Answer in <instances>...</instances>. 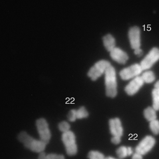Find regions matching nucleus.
Listing matches in <instances>:
<instances>
[{"label":"nucleus","instance_id":"b1692460","mask_svg":"<svg viewBox=\"0 0 159 159\" xmlns=\"http://www.w3.org/2000/svg\"><path fill=\"white\" fill-rule=\"evenodd\" d=\"M111 141L115 144H118L121 142V137L117 136H113L111 138Z\"/></svg>","mask_w":159,"mask_h":159},{"label":"nucleus","instance_id":"cd10ccee","mask_svg":"<svg viewBox=\"0 0 159 159\" xmlns=\"http://www.w3.org/2000/svg\"><path fill=\"white\" fill-rule=\"evenodd\" d=\"M154 89L159 90V80L157 81L154 84Z\"/></svg>","mask_w":159,"mask_h":159},{"label":"nucleus","instance_id":"dca6fc26","mask_svg":"<svg viewBox=\"0 0 159 159\" xmlns=\"http://www.w3.org/2000/svg\"><path fill=\"white\" fill-rule=\"evenodd\" d=\"M145 71L141 75L144 82L147 84H151L153 82L156 78L154 73L149 70Z\"/></svg>","mask_w":159,"mask_h":159},{"label":"nucleus","instance_id":"aec40b11","mask_svg":"<svg viewBox=\"0 0 159 159\" xmlns=\"http://www.w3.org/2000/svg\"><path fill=\"white\" fill-rule=\"evenodd\" d=\"M89 159H105L104 155L101 152L97 151H91L88 154Z\"/></svg>","mask_w":159,"mask_h":159},{"label":"nucleus","instance_id":"a211bd4d","mask_svg":"<svg viewBox=\"0 0 159 159\" xmlns=\"http://www.w3.org/2000/svg\"><path fill=\"white\" fill-rule=\"evenodd\" d=\"M149 128L152 132L155 135L159 134V121L157 119L150 122Z\"/></svg>","mask_w":159,"mask_h":159},{"label":"nucleus","instance_id":"f3484780","mask_svg":"<svg viewBox=\"0 0 159 159\" xmlns=\"http://www.w3.org/2000/svg\"><path fill=\"white\" fill-rule=\"evenodd\" d=\"M152 107L157 111H159V90L154 88L152 92Z\"/></svg>","mask_w":159,"mask_h":159},{"label":"nucleus","instance_id":"6ab92c4d","mask_svg":"<svg viewBox=\"0 0 159 159\" xmlns=\"http://www.w3.org/2000/svg\"><path fill=\"white\" fill-rule=\"evenodd\" d=\"M77 118L81 119L87 118L89 113L86 109L84 107H81L77 110H76Z\"/></svg>","mask_w":159,"mask_h":159},{"label":"nucleus","instance_id":"20e7f679","mask_svg":"<svg viewBox=\"0 0 159 159\" xmlns=\"http://www.w3.org/2000/svg\"><path fill=\"white\" fill-rule=\"evenodd\" d=\"M111 65L110 63L105 60H100L92 66L89 70L88 75L93 81L96 80L104 74L107 69Z\"/></svg>","mask_w":159,"mask_h":159},{"label":"nucleus","instance_id":"c85d7f7f","mask_svg":"<svg viewBox=\"0 0 159 159\" xmlns=\"http://www.w3.org/2000/svg\"><path fill=\"white\" fill-rule=\"evenodd\" d=\"M105 159H118L112 157H105Z\"/></svg>","mask_w":159,"mask_h":159},{"label":"nucleus","instance_id":"4be33fe9","mask_svg":"<svg viewBox=\"0 0 159 159\" xmlns=\"http://www.w3.org/2000/svg\"><path fill=\"white\" fill-rule=\"evenodd\" d=\"M67 118L68 120L70 122L75 121L77 119L76 110L73 109L70 110L68 113Z\"/></svg>","mask_w":159,"mask_h":159},{"label":"nucleus","instance_id":"39448f33","mask_svg":"<svg viewBox=\"0 0 159 159\" xmlns=\"http://www.w3.org/2000/svg\"><path fill=\"white\" fill-rule=\"evenodd\" d=\"M159 60V48H152L141 61L140 64L143 70H149Z\"/></svg>","mask_w":159,"mask_h":159},{"label":"nucleus","instance_id":"4468645a","mask_svg":"<svg viewBox=\"0 0 159 159\" xmlns=\"http://www.w3.org/2000/svg\"><path fill=\"white\" fill-rule=\"evenodd\" d=\"M103 42L105 48L109 52L116 47L115 40L111 34H108L103 36Z\"/></svg>","mask_w":159,"mask_h":159},{"label":"nucleus","instance_id":"2eb2a0df","mask_svg":"<svg viewBox=\"0 0 159 159\" xmlns=\"http://www.w3.org/2000/svg\"><path fill=\"white\" fill-rule=\"evenodd\" d=\"M157 111L152 107H149L143 111V115L146 119L149 122L157 119Z\"/></svg>","mask_w":159,"mask_h":159},{"label":"nucleus","instance_id":"6e6552de","mask_svg":"<svg viewBox=\"0 0 159 159\" xmlns=\"http://www.w3.org/2000/svg\"><path fill=\"white\" fill-rule=\"evenodd\" d=\"M155 142V140L153 137L147 136L135 148V152L142 155H145L152 150Z\"/></svg>","mask_w":159,"mask_h":159},{"label":"nucleus","instance_id":"5701e85b","mask_svg":"<svg viewBox=\"0 0 159 159\" xmlns=\"http://www.w3.org/2000/svg\"><path fill=\"white\" fill-rule=\"evenodd\" d=\"M46 159H65V158L62 155L51 153L47 155Z\"/></svg>","mask_w":159,"mask_h":159},{"label":"nucleus","instance_id":"f257e3e1","mask_svg":"<svg viewBox=\"0 0 159 159\" xmlns=\"http://www.w3.org/2000/svg\"><path fill=\"white\" fill-rule=\"evenodd\" d=\"M18 138L26 148L36 153L44 151L47 144L40 139H34L25 132H20Z\"/></svg>","mask_w":159,"mask_h":159},{"label":"nucleus","instance_id":"412c9836","mask_svg":"<svg viewBox=\"0 0 159 159\" xmlns=\"http://www.w3.org/2000/svg\"><path fill=\"white\" fill-rule=\"evenodd\" d=\"M58 128L59 130L63 133L70 130V125L67 122L63 121L59 123Z\"/></svg>","mask_w":159,"mask_h":159},{"label":"nucleus","instance_id":"ddd939ff","mask_svg":"<svg viewBox=\"0 0 159 159\" xmlns=\"http://www.w3.org/2000/svg\"><path fill=\"white\" fill-rule=\"evenodd\" d=\"M116 153L119 158L123 159L132 155L134 153V151L132 148L130 147L121 146L117 149Z\"/></svg>","mask_w":159,"mask_h":159},{"label":"nucleus","instance_id":"f03ea898","mask_svg":"<svg viewBox=\"0 0 159 159\" xmlns=\"http://www.w3.org/2000/svg\"><path fill=\"white\" fill-rule=\"evenodd\" d=\"M104 75L106 95L109 97L114 98L117 94L116 74L114 68L110 65Z\"/></svg>","mask_w":159,"mask_h":159},{"label":"nucleus","instance_id":"423d86ee","mask_svg":"<svg viewBox=\"0 0 159 159\" xmlns=\"http://www.w3.org/2000/svg\"><path fill=\"white\" fill-rule=\"evenodd\" d=\"M143 70L140 64L135 63L122 69L119 74L121 79L127 80L140 76Z\"/></svg>","mask_w":159,"mask_h":159},{"label":"nucleus","instance_id":"7ed1b4c3","mask_svg":"<svg viewBox=\"0 0 159 159\" xmlns=\"http://www.w3.org/2000/svg\"><path fill=\"white\" fill-rule=\"evenodd\" d=\"M61 139L67 154L69 156L75 155L77 151V147L73 132L69 130L63 133Z\"/></svg>","mask_w":159,"mask_h":159},{"label":"nucleus","instance_id":"0eeeda50","mask_svg":"<svg viewBox=\"0 0 159 159\" xmlns=\"http://www.w3.org/2000/svg\"><path fill=\"white\" fill-rule=\"evenodd\" d=\"M36 125L40 139L47 144L51 134L47 121L43 118H40L36 120Z\"/></svg>","mask_w":159,"mask_h":159},{"label":"nucleus","instance_id":"9d476101","mask_svg":"<svg viewBox=\"0 0 159 159\" xmlns=\"http://www.w3.org/2000/svg\"><path fill=\"white\" fill-rule=\"evenodd\" d=\"M128 35L131 47L134 50L141 46L140 30L139 27L134 26L129 30Z\"/></svg>","mask_w":159,"mask_h":159},{"label":"nucleus","instance_id":"bb28decb","mask_svg":"<svg viewBox=\"0 0 159 159\" xmlns=\"http://www.w3.org/2000/svg\"><path fill=\"white\" fill-rule=\"evenodd\" d=\"M47 154L44 152L43 151L39 153L38 159H46Z\"/></svg>","mask_w":159,"mask_h":159},{"label":"nucleus","instance_id":"9b49d317","mask_svg":"<svg viewBox=\"0 0 159 159\" xmlns=\"http://www.w3.org/2000/svg\"><path fill=\"white\" fill-rule=\"evenodd\" d=\"M109 129L113 136L121 137L123 134V129L120 120L118 118L110 119L109 122Z\"/></svg>","mask_w":159,"mask_h":159},{"label":"nucleus","instance_id":"a878e982","mask_svg":"<svg viewBox=\"0 0 159 159\" xmlns=\"http://www.w3.org/2000/svg\"><path fill=\"white\" fill-rule=\"evenodd\" d=\"M134 54L138 56H141L143 54V51L140 48L134 50Z\"/></svg>","mask_w":159,"mask_h":159},{"label":"nucleus","instance_id":"1a4fd4ad","mask_svg":"<svg viewBox=\"0 0 159 159\" xmlns=\"http://www.w3.org/2000/svg\"><path fill=\"white\" fill-rule=\"evenodd\" d=\"M144 83L141 76H137L131 80L125 87V91L129 95H134L139 91Z\"/></svg>","mask_w":159,"mask_h":159},{"label":"nucleus","instance_id":"393cba45","mask_svg":"<svg viewBox=\"0 0 159 159\" xmlns=\"http://www.w3.org/2000/svg\"><path fill=\"white\" fill-rule=\"evenodd\" d=\"M142 155L135 152L132 155V159H143V157Z\"/></svg>","mask_w":159,"mask_h":159},{"label":"nucleus","instance_id":"f8f14e48","mask_svg":"<svg viewBox=\"0 0 159 159\" xmlns=\"http://www.w3.org/2000/svg\"><path fill=\"white\" fill-rule=\"evenodd\" d=\"M110 52L111 58L119 63L124 64L128 59L127 53L119 48L115 47Z\"/></svg>","mask_w":159,"mask_h":159}]
</instances>
